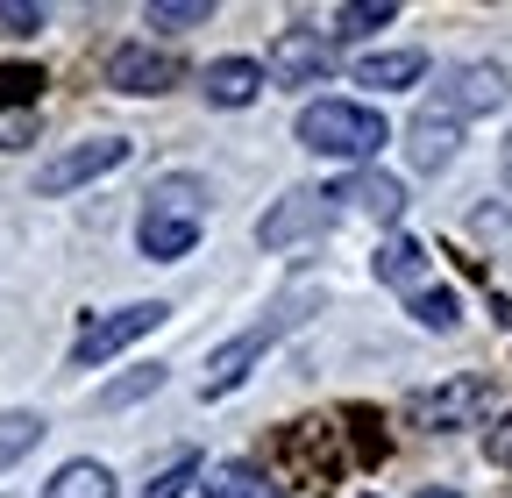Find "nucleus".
I'll return each instance as SVG.
<instances>
[{"instance_id":"obj_19","label":"nucleus","mask_w":512,"mask_h":498,"mask_svg":"<svg viewBox=\"0 0 512 498\" xmlns=\"http://www.w3.org/2000/svg\"><path fill=\"white\" fill-rule=\"evenodd\" d=\"M50 434V420L43 413H0V470H15L36 442Z\"/></svg>"},{"instance_id":"obj_22","label":"nucleus","mask_w":512,"mask_h":498,"mask_svg":"<svg viewBox=\"0 0 512 498\" xmlns=\"http://www.w3.org/2000/svg\"><path fill=\"white\" fill-rule=\"evenodd\" d=\"M157 385H164V363H143V370H128V378L100 385V406H107V413H121V406H136V399H150Z\"/></svg>"},{"instance_id":"obj_18","label":"nucleus","mask_w":512,"mask_h":498,"mask_svg":"<svg viewBox=\"0 0 512 498\" xmlns=\"http://www.w3.org/2000/svg\"><path fill=\"white\" fill-rule=\"evenodd\" d=\"M392 22H399V8H392V0H349V8H335V29H328V36L356 43V36H377V29H392Z\"/></svg>"},{"instance_id":"obj_23","label":"nucleus","mask_w":512,"mask_h":498,"mask_svg":"<svg viewBox=\"0 0 512 498\" xmlns=\"http://www.w3.org/2000/svg\"><path fill=\"white\" fill-rule=\"evenodd\" d=\"M207 15H214L207 0H150V15H143V22H150V29H200Z\"/></svg>"},{"instance_id":"obj_6","label":"nucleus","mask_w":512,"mask_h":498,"mask_svg":"<svg viewBox=\"0 0 512 498\" xmlns=\"http://www.w3.org/2000/svg\"><path fill=\"white\" fill-rule=\"evenodd\" d=\"M114 164H128V136H86V143L57 150V157L36 171V193H43V200H57V193H72V185H93V178H107Z\"/></svg>"},{"instance_id":"obj_12","label":"nucleus","mask_w":512,"mask_h":498,"mask_svg":"<svg viewBox=\"0 0 512 498\" xmlns=\"http://www.w3.org/2000/svg\"><path fill=\"white\" fill-rule=\"evenodd\" d=\"M264 79H271V72L256 65V57H214L200 86H207V100H214V107H249L256 93H264Z\"/></svg>"},{"instance_id":"obj_8","label":"nucleus","mask_w":512,"mask_h":498,"mask_svg":"<svg viewBox=\"0 0 512 498\" xmlns=\"http://www.w3.org/2000/svg\"><path fill=\"white\" fill-rule=\"evenodd\" d=\"M264 72L278 86H320V79L335 72V36H320V29H278Z\"/></svg>"},{"instance_id":"obj_16","label":"nucleus","mask_w":512,"mask_h":498,"mask_svg":"<svg viewBox=\"0 0 512 498\" xmlns=\"http://www.w3.org/2000/svg\"><path fill=\"white\" fill-rule=\"evenodd\" d=\"M43 498H114V470L93 463V456H79V463H64V470L43 484Z\"/></svg>"},{"instance_id":"obj_11","label":"nucleus","mask_w":512,"mask_h":498,"mask_svg":"<svg viewBox=\"0 0 512 498\" xmlns=\"http://www.w3.org/2000/svg\"><path fill=\"white\" fill-rule=\"evenodd\" d=\"M456 143H463V121H456V114H441V107H420V114H413V129H406V157H413V171H448V164H456Z\"/></svg>"},{"instance_id":"obj_21","label":"nucleus","mask_w":512,"mask_h":498,"mask_svg":"<svg viewBox=\"0 0 512 498\" xmlns=\"http://www.w3.org/2000/svg\"><path fill=\"white\" fill-rule=\"evenodd\" d=\"M406 306H413V321L434 328V335H448V328L463 321V306H456V292H448V285H427V292H413Z\"/></svg>"},{"instance_id":"obj_28","label":"nucleus","mask_w":512,"mask_h":498,"mask_svg":"<svg viewBox=\"0 0 512 498\" xmlns=\"http://www.w3.org/2000/svg\"><path fill=\"white\" fill-rule=\"evenodd\" d=\"M498 171H505V185H512V136H505V150H498Z\"/></svg>"},{"instance_id":"obj_20","label":"nucleus","mask_w":512,"mask_h":498,"mask_svg":"<svg viewBox=\"0 0 512 498\" xmlns=\"http://www.w3.org/2000/svg\"><path fill=\"white\" fill-rule=\"evenodd\" d=\"M200 477H207V470H200V456H192V449H178V456H171V463H164V470H157V477H150L136 498H185Z\"/></svg>"},{"instance_id":"obj_13","label":"nucleus","mask_w":512,"mask_h":498,"mask_svg":"<svg viewBox=\"0 0 512 498\" xmlns=\"http://www.w3.org/2000/svg\"><path fill=\"white\" fill-rule=\"evenodd\" d=\"M370 271H377V285H392V292L413 299V292H427V249H420L413 235H392V242L370 257Z\"/></svg>"},{"instance_id":"obj_26","label":"nucleus","mask_w":512,"mask_h":498,"mask_svg":"<svg viewBox=\"0 0 512 498\" xmlns=\"http://www.w3.org/2000/svg\"><path fill=\"white\" fill-rule=\"evenodd\" d=\"M470 235L491 242V249H512V214H505V207H477V214H470Z\"/></svg>"},{"instance_id":"obj_9","label":"nucleus","mask_w":512,"mask_h":498,"mask_svg":"<svg viewBox=\"0 0 512 498\" xmlns=\"http://www.w3.org/2000/svg\"><path fill=\"white\" fill-rule=\"evenodd\" d=\"M107 86L114 93H171L178 86V57L171 50H150V43H121L114 57H107Z\"/></svg>"},{"instance_id":"obj_2","label":"nucleus","mask_w":512,"mask_h":498,"mask_svg":"<svg viewBox=\"0 0 512 498\" xmlns=\"http://www.w3.org/2000/svg\"><path fill=\"white\" fill-rule=\"evenodd\" d=\"M299 143L313 157H342V164H363L392 143V121L363 100H306L299 107Z\"/></svg>"},{"instance_id":"obj_25","label":"nucleus","mask_w":512,"mask_h":498,"mask_svg":"<svg viewBox=\"0 0 512 498\" xmlns=\"http://www.w3.org/2000/svg\"><path fill=\"white\" fill-rule=\"evenodd\" d=\"M43 22H50V15L36 8V0H0V36H15V43H22V36H36Z\"/></svg>"},{"instance_id":"obj_3","label":"nucleus","mask_w":512,"mask_h":498,"mask_svg":"<svg viewBox=\"0 0 512 498\" xmlns=\"http://www.w3.org/2000/svg\"><path fill=\"white\" fill-rule=\"evenodd\" d=\"M491 406H498V385L484 378V370H463V378H441V385L413 392L406 399V420L427 427V434H456V427H477Z\"/></svg>"},{"instance_id":"obj_7","label":"nucleus","mask_w":512,"mask_h":498,"mask_svg":"<svg viewBox=\"0 0 512 498\" xmlns=\"http://www.w3.org/2000/svg\"><path fill=\"white\" fill-rule=\"evenodd\" d=\"M335 221V193H313V185H292V193L256 221V242L264 249H292V242H306V235H320Z\"/></svg>"},{"instance_id":"obj_4","label":"nucleus","mask_w":512,"mask_h":498,"mask_svg":"<svg viewBox=\"0 0 512 498\" xmlns=\"http://www.w3.org/2000/svg\"><path fill=\"white\" fill-rule=\"evenodd\" d=\"M299 299H306V292H292V299L278 306V314H271L264 328H242L235 342H221V349L207 356V370H200V399H228V392H235V385L249 378V370L264 363V349H271V342H278V335H285V328L299 321Z\"/></svg>"},{"instance_id":"obj_27","label":"nucleus","mask_w":512,"mask_h":498,"mask_svg":"<svg viewBox=\"0 0 512 498\" xmlns=\"http://www.w3.org/2000/svg\"><path fill=\"white\" fill-rule=\"evenodd\" d=\"M484 456H491V470H505V477H512V406L484 427Z\"/></svg>"},{"instance_id":"obj_17","label":"nucleus","mask_w":512,"mask_h":498,"mask_svg":"<svg viewBox=\"0 0 512 498\" xmlns=\"http://www.w3.org/2000/svg\"><path fill=\"white\" fill-rule=\"evenodd\" d=\"M200 491H207V498H271L278 484H271L264 470H256V463H214Z\"/></svg>"},{"instance_id":"obj_24","label":"nucleus","mask_w":512,"mask_h":498,"mask_svg":"<svg viewBox=\"0 0 512 498\" xmlns=\"http://www.w3.org/2000/svg\"><path fill=\"white\" fill-rule=\"evenodd\" d=\"M36 136H43L36 107H0V150H29Z\"/></svg>"},{"instance_id":"obj_1","label":"nucleus","mask_w":512,"mask_h":498,"mask_svg":"<svg viewBox=\"0 0 512 498\" xmlns=\"http://www.w3.org/2000/svg\"><path fill=\"white\" fill-rule=\"evenodd\" d=\"M200 228H207V185L192 178V171H171V178H157L150 193H143L136 242H143V257H150V264H178V257H192Z\"/></svg>"},{"instance_id":"obj_29","label":"nucleus","mask_w":512,"mask_h":498,"mask_svg":"<svg viewBox=\"0 0 512 498\" xmlns=\"http://www.w3.org/2000/svg\"><path fill=\"white\" fill-rule=\"evenodd\" d=\"M420 498H463V491H448V484H427V491H420Z\"/></svg>"},{"instance_id":"obj_15","label":"nucleus","mask_w":512,"mask_h":498,"mask_svg":"<svg viewBox=\"0 0 512 498\" xmlns=\"http://www.w3.org/2000/svg\"><path fill=\"white\" fill-rule=\"evenodd\" d=\"M420 79H427V57L420 50H377V57L356 65V86H377V93H406Z\"/></svg>"},{"instance_id":"obj_5","label":"nucleus","mask_w":512,"mask_h":498,"mask_svg":"<svg viewBox=\"0 0 512 498\" xmlns=\"http://www.w3.org/2000/svg\"><path fill=\"white\" fill-rule=\"evenodd\" d=\"M164 314H171L164 299H136V306H121V314H100V321L72 342V370H100V363H107V356H121L128 342H143Z\"/></svg>"},{"instance_id":"obj_10","label":"nucleus","mask_w":512,"mask_h":498,"mask_svg":"<svg viewBox=\"0 0 512 498\" xmlns=\"http://www.w3.org/2000/svg\"><path fill=\"white\" fill-rule=\"evenodd\" d=\"M512 93V79H505V65H484V57H477V65H456V72H448V86H441V114H491L498 100Z\"/></svg>"},{"instance_id":"obj_14","label":"nucleus","mask_w":512,"mask_h":498,"mask_svg":"<svg viewBox=\"0 0 512 498\" xmlns=\"http://www.w3.org/2000/svg\"><path fill=\"white\" fill-rule=\"evenodd\" d=\"M335 200H356V207L377 214V221H399V214H406V185H399L392 171H356L349 185H335Z\"/></svg>"}]
</instances>
